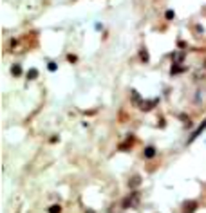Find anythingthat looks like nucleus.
<instances>
[{
  "mask_svg": "<svg viewBox=\"0 0 206 213\" xmlns=\"http://www.w3.org/2000/svg\"><path fill=\"white\" fill-rule=\"evenodd\" d=\"M139 56H141V60H143L145 63H148V51H147V49H143V51L139 53Z\"/></svg>",
  "mask_w": 206,
  "mask_h": 213,
  "instance_id": "nucleus-6",
  "label": "nucleus"
},
{
  "mask_svg": "<svg viewBox=\"0 0 206 213\" xmlns=\"http://www.w3.org/2000/svg\"><path fill=\"white\" fill-rule=\"evenodd\" d=\"M67 60H69V61H76V56H71V54H69V56H67Z\"/></svg>",
  "mask_w": 206,
  "mask_h": 213,
  "instance_id": "nucleus-12",
  "label": "nucleus"
},
{
  "mask_svg": "<svg viewBox=\"0 0 206 213\" xmlns=\"http://www.w3.org/2000/svg\"><path fill=\"white\" fill-rule=\"evenodd\" d=\"M47 69L51 70V72H54V70H56V63H53V61H49V65H47Z\"/></svg>",
  "mask_w": 206,
  "mask_h": 213,
  "instance_id": "nucleus-10",
  "label": "nucleus"
},
{
  "mask_svg": "<svg viewBox=\"0 0 206 213\" xmlns=\"http://www.w3.org/2000/svg\"><path fill=\"white\" fill-rule=\"evenodd\" d=\"M137 184H139V177H134V179L130 181V186L134 188V186H137Z\"/></svg>",
  "mask_w": 206,
  "mask_h": 213,
  "instance_id": "nucleus-9",
  "label": "nucleus"
},
{
  "mask_svg": "<svg viewBox=\"0 0 206 213\" xmlns=\"http://www.w3.org/2000/svg\"><path fill=\"white\" fill-rule=\"evenodd\" d=\"M204 128H206V121H204V123H202V125H201V127H199V128L194 132V134H192V137H190V143H192V141H194L195 137H199V135H201V132H202Z\"/></svg>",
  "mask_w": 206,
  "mask_h": 213,
  "instance_id": "nucleus-2",
  "label": "nucleus"
},
{
  "mask_svg": "<svg viewBox=\"0 0 206 213\" xmlns=\"http://www.w3.org/2000/svg\"><path fill=\"white\" fill-rule=\"evenodd\" d=\"M154 155H155V148H154V146H147V148H145V157H147V159H152Z\"/></svg>",
  "mask_w": 206,
  "mask_h": 213,
  "instance_id": "nucleus-3",
  "label": "nucleus"
},
{
  "mask_svg": "<svg viewBox=\"0 0 206 213\" xmlns=\"http://www.w3.org/2000/svg\"><path fill=\"white\" fill-rule=\"evenodd\" d=\"M36 76H38V70L36 69H31L29 72H27V80H34Z\"/></svg>",
  "mask_w": 206,
  "mask_h": 213,
  "instance_id": "nucleus-5",
  "label": "nucleus"
},
{
  "mask_svg": "<svg viewBox=\"0 0 206 213\" xmlns=\"http://www.w3.org/2000/svg\"><path fill=\"white\" fill-rule=\"evenodd\" d=\"M11 72H13L15 76H20V74H22V67H20V65H13V67H11Z\"/></svg>",
  "mask_w": 206,
  "mask_h": 213,
  "instance_id": "nucleus-4",
  "label": "nucleus"
},
{
  "mask_svg": "<svg viewBox=\"0 0 206 213\" xmlns=\"http://www.w3.org/2000/svg\"><path fill=\"white\" fill-rule=\"evenodd\" d=\"M62 211V208L58 206V204H53L51 208H49V213H60Z\"/></svg>",
  "mask_w": 206,
  "mask_h": 213,
  "instance_id": "nucleus-8",
  "label": "nucleus"
},
{
  "mask_svg": "<svg viewBox=\"0 0 206 213\" xmlns=\"http://www.w3.org/2000/svg\"><path fill=\"white\" fill-rule=\"evenodd\" d=\"M183 70H185V67L175 65V67H172V74H179V72H183Z\"/></svg>",
  "mask_w": 206,
  "mask_h": 213,
  "instance_id": "nucleus-7",
  "label": "nucleus"
},
{
  "mask_svg": "<svg viewBox=\"0 0 206 213\" xmlns=\"http://www.w3.org/2000/svg\"><path fill=\"white\" fill-rule=\"evenodd\" d=\"M165 16H166V20H172V18L175 16V13H174V11H166V15H165Z\"/></svg>",
  "mask_w": 206,
  "mask_h": 213,
  "instance_id": "nucleus-11",
  "label": "nucleus"
},
{
  "mask_svg": "<svg viewBox=\"0 0 206 213\" xmlns=\"http://www.w3.org/2000/svg\"><path fill=\"white\" fill-rule=\"evenodd\" d=\"M195 208H197V202H195V201H188V202L183 204V211H185V213H194Z\"/></svg>",
  "mask_w": 206,
  "mask_h": 213,
  "instance_id": "nucleus-1",
  "label": "nucleus"
}]
</instances>
